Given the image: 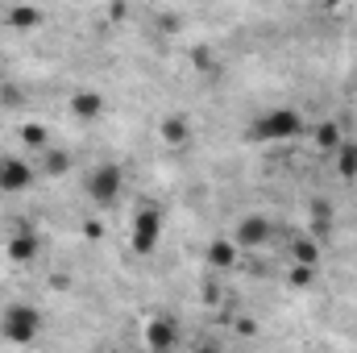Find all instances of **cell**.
Masks as SVG:
<instances>
[{
	"label": "cell",
	"instance_id": "7a4b0ae2",
	"mask_svg": "<svg viewBox=\"0 0 357 353\" xmlns=\"http://www.w3.org/2000/svg\"><path fill=\"white\" fill-rule=\"evenodd\" d=\"M0 333H4L8 341H17V345H29V341H38V333H42V312H38L33 303H8L4 316H0Z\"/></svg>",
	"mask_w": 357,
	"mask_h": 353
},
{
	"label": "cell",
	"instance_id": "8fae6325",
	"mask_svg": "<svg viewBox=\"0 0 357 353\" xmlns=\"http://www.w3.org/2000/svg\"><path fill=\"white\" fill-rule=\"evenodd\" d=\"M71 108H75V117H100L104 100H100V91H75Z\"/></svg>",
	"mask_w": 357,
	"mask_h": 353
},
{
	"label": "cell",
	"instance_id": "5b68a950",
	"mask_svg": "<svg viewBox=\"0 0 357 353\" xmlns=\"http://www.w3.org/2000/svg\"><path fill=\"white\" fill-rule=\"evenodd\" d=\"M178 345V324L171 316H154L146 320V350L150 353H171Z\"/></svg>",
	"mask_w": 357,
	"mask_h": 353
},
{
	"label": "cell",
	"instance_id": "52a82bcc",
	"mask_svg": "<svg viewBox=\"0 0 357 353\" xmlns=\"http://www.w3.org/2000/svg\"><path fill=\"white\" fill-rule=\"evenodd\" d=\"M33 183V167L21 158H4L0 163V191H25Z\"/></svg>",
	"mask_w": 357,
	"mask_h": 353
},
{
	"label": "cell",
	"instance_id": "ba28073f",
	"mask_svg": "<svg viewBox=\"0 0 357 353\" xmlns=\"http://www.w3.org/2000/svg\"><path fill=\"white\" fill-rule=\"evenodd\" d=\"M33 254H38V237H33V233H13V241H8V258H13L17 266H25Z\"/></svg>",
	"mask_w": 357,
	"mask_h": 353
},
{
	"label": "cell",
	"instance_id": "277c9868",
	"mask_svg": "<svg viewBox=\"0 0 357 353\" xmlns=\"http://www.w3.org/2000/svg\"><path fill=\"white\" fill-rule=\"evenodd\" d=\"M158 237H162V216H158V208H142V212L133 216V250H137V254H154Z\"/></svg>",
	"mask_w": 357,
	"mask_h": 353
},
{
	"label": "cell",
	"instance_id": "7c38bea8",
	"mask_svg": "<svg viewBox=\"0 0 357 353\" xmlns=\"http://www.w3.org/2000/svg\"><path fill=\"white\" fill-rule=\"evenodd\" d=\"M316 262H320L316 241H312V237H299V241H295V266H312V270H316Z\"/></svg>",
	"mask_w": 357,
	"mask_h": 353
},
{
	"label": "cell",
	"instance_id": "6da1fadb",
	"mask_svg": "<svg viewBox=\"0 0 357 353\" xmlns=\"http://www.w3.org/2000/svg\"><path fill=\"white\" fill-rule=\"evenodd\" d=\"M303 133V117L295 108H270L266 117H258L250 125V137L254 142H291Z\"/></svg>",
	"mask_w": 357,
	"mask_h": 353
},
{
	"label": "cell",
	"instance_id": "3957f363",
	"mask_svg": "<svg viewBox=\"0 0 357 353\" xmlns=\"http://www.w3.org/2000/svg\"><path fill=\"white\" fill-rule=\"evenodd\" d=\"M121 183H125V175H121L116 163H100V167H91L88 171V200L96 204V208H108V204L121 195Z\"/></svg>",
	"mask_w": 357,
	"mask_h": 353
},
{
	"label": "cell",
	"instance_id": "d6986e66",
	"mask_svg": "<svg viewBox=\"0 0 357 353\" xmlns=\"http://www.w3.org/2000/svg\"><path fill=\"white\" fill-rule=\"evenodd\" d=\"M195 353H220V345H216V341H199V345H195Z\"/></svg>",
	"mask_w": 357,
	"mask_h": 353
},
{
	"label": "cell",
	"instance_id": "2e32d148",
	"mask_svg": "<svg viewBox=\"0 0 357 353\" xmlns=\"http://www.w3.org/2000/svg\"><path fill=\"white\" fill-rule=\"evenodd\" d=\"M42 163H46V171H50V175H67V167H71V158H67L63 150H46V158H42Z\"/></svg>",
	"mask_w": 357,
	"mask_h": 353
},
{
	"label": "cell",
	"instance_id": "4fadbf2b",
	"mask_svg": "<svg viewBox=\"0 0 357 353\" xmlns=\"http://www.w3.org/2000/svg\"><path fill=\"white\" fill-rule=\"evenodd\" d=\"M8 25L13 29H33V25H42V13L38 8H8Z\"/></svg>",
	"mask_w": 357,
	"mask_h": 353
},
{
	"label": "cell",
	"instance_id": "9a60e30c",
	"mask_svg": "<svg viewBox=\"0 0 357 353\" xmlns=\"http://www.w3.org/2000/svg\"><path fill=\"white\" fill-rule=\"evenodd\" d=\"M162 137H167L171 146H183V142H187V121H183V117H167V121H162Z\"/></svg>",
	"mask_w": 357,
	"mask_h": 353
},
{
	"label": "cell",
	"instance_id": "5bb4252c",
	"mask_svg": "<svg viewBox=\"0 0 357 353\" xmlns=\"http://www.w3.org/2000/svg\"><path fill=\"white\" fill-rule=\"evenodd\" d=\"M337 163H341V167H337L341 175L357 179V142H345V146L337 150Z\"/></svg>",
	"mask_w": 357,
	"mask_h": 353
},
{
	"label": "cell",
	"instance_id": "9c48e42d",
	"mask_svg": "<svg viewBox=\"0 0 357 353\" xmlns=\"http://www.w3.org/2000/svg\"><path fill=\"white\" fill-rule=\"evenodd\" d=\"M208 262L220 266V270H229V266L237 262V246H233V241H212V246H208Z\"/></svg>",
	"mask_w": 357,
	"mask_h": 353
},
{
	"label": "cell",
	"instance_id": "ac0fdd59",
	"mask_svg": "<svg viewBox=\"0 0 357 353\" xmlns=\"http://www.w3.org/2000/svg\"><path fill=\"white\" fill-rule=\"evenodd\" d=\"M312 278H316V270H312V266H295V270H291V283H299V287H303V283H312Z\"/></svg>",
	"mask_w": 357,
	"mask_h": 353
},
{
	"label": "cell",
	"instance_id": "8992f818",
	"mask_svg": "<svg viewBox=\"0 0 357 353\" xmlns=\"http://www.w3.org/2000/svg\"><path fill=\"white\" fill-rule=\"evenodd\" d=\"M270 233H274V225H270L266 216H245V220H237L233 241L245 246V250H258V246H266L270 241Z\"/></svg>",
	"mask_w": 357,
	"mask_h": 353
},
{
	"label": "cell",
	"instance_id": "30bf717a",
	"mask_svg": "<svg viewBox=\"0 0 357 353\" xmlns=\"http://www.w3.org/2000/svg\"><path fill=\"white\" fill-rule=\"evenodd\" d=\"M312 133H316V146H324V150H341V146H345V137H341L337 121H324V125H316Z\"/></svg>",
	"mask_w": 357,
	"mask_h": 353
},
{
	"label": "cell",
	"instance_id": "e0dca14e",
	"mask_svg": "<svg viewBox=\"0 0 357 353\" xmlns=\"http://www.w3.org/2000/svg\"><path fill=\"white\" fill-rule=\"evenodd\" d=\"M25 142H29V146H46V133H42V125H25Z\"/></svg>",
	"mask_w": 357,
	"mask_h": 353
}]
</instances>
